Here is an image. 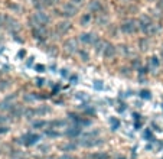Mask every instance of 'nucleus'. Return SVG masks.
I'll return each mask as SVG.
<instances>
[{"label": "nucleus", "mask_w": 163, "mask_h": 159, "mask_svg": "<svg viewBox=\"0 0 163 159\" xmlns=\"http://www.w3.org/2000/svg\"><path fill=\"white\" fill-rule=\"evenodd\" d=\"M139 25H140V31H142L146 36H154V35L159 32V26L156 25V22H154L150 16L143 14V16L139 19Z\"/></svg>", "instance_id": "f257e3e1"}, {"label": "nucleus", "mask_w": 163, "mask_h": 159, "mask_svg": "<svg viewBox=\"0 0 163 159\" xmlns=\"http://www.w3.org/2000/svg\"><path fill=\"white\" fill-rule=\"evenodd\" d=\"M104 143V141L98 137V132H90V133H85V135L81 137L80 141V145L84 146V148H92V146H100Z\"/></svg>", "instance_id": "f03ea898"}, {"label": "nucleus", "mask_w": 163, "mask_h": 159, "mask_svg": "<svg viewBox=\"0 0 163 159\" xmlns=\"http://www.w3.org/2000/svg\"><path fill=\"white\" fill-rule=\"evenodd\" d=\"M140 29V25H139V20L137 19H126V20H123L120 25V31L124 35H134V33L139 32Z\"/></svg>", "instance_id": "7ed1b4c3"}, {"label": "nucleus", "mask_w": 163, "mask_h": 159, "mask_svg": "<svg viewBox=\"0 0 163 159\" xmlns=\"http://www.w3.org/2000/svg\"><path fill=\"white\" fill-rule=\"evenodd\" d=\"M49 22H51V18H49L45 12H42V10L35 12V13L29 18V23H30L32 28H33V26H48Z\"/></svg>", "instance_id": "20e7f679"}, {"label": "nucleus", "mask_w": 163, "mask_h": 159, "mask_svg": "<svg viewBox=\"0 0 163 159\" xmlns=\"http://www.w3.org/2000/svg\"><path fill=\"white\" fill-rule=\"evenodd\" d=\"M98 52H100L104 58L110 59V58H113V56L117 54V48H115V45H113L111 42H107L106 41V42H101L100 48H98Z\"/></svg>", "instance_id": "39448f33"}, {"label": "nucleus", "mask_w": 163, "mask_h": 159, "mask_svg": "<svg viewBox=\"0 0 163 159\" xmlns=\"http://www.w3.org/2000/svg\"><path fill=\"white\" fill-rule=\"evenodd\" d=\"M32 36H33V39L39 41V42L46 41L49 38L48 26H33L32 28Z\"/></svg>", "instance_id": "423d86ee"}, {"label": "nucleus", "mask_w": 163, "mask_h": 159, "mask_svg": "<svg viewBox=\"0 0 163 159\" xmlns=\"http://www.w3.org/2000/svg\"><path fill=\"white\" fill-rule=\"evenodd\" d=\"M77 12H78V6H75L74 3H71V2L65 3L61 9L58 10V13L61 14L62 18H72V16L77 14Z\"/></svg>", "instance_id": "0eeeda50"}, {"label": "nucleus", "mask_w": 163, "mask_h": 159, "mask_svg": "<svg viewBox=\"0 0 163 159\" xmlns=\"http://www.w3.org/2000/svg\"><path fill=\"white\" fill-rule=\"evenodd\" d=\"M80 41H81L84 45H97V43L100 42V39H98V36H97L95 33L92 32H84L80 35Z\"/></svg>", "instance_id": "6e6552de"}, {"label": "nucleus", "mask_w": 163, "mask_h": 159, "mask_svg": "<svg viewBox=\"0 0 163 159\" xmlns=\"http://www.w3.org/2000/svg\"><path fill=\"white\" fill-rule=\"evenodd\" d=\"M39 139H41V136H39L38 133H25L19 139V142L25 146H32V145H35Z\"/></svg>", "instance_id": "1a4fd4ad"}, {"label": "nucleus", "mask_w": 163, "mask_h": 159, "mask_svg": "<svg viewBox=\"0 0 163 159\" xmlns=\"http://www.w3.org/2000/svg\"><path fill=\"white\" fill-rule=\"evenodd\" d=\"M48 113H51V108L46 107V106H41V107L36 108H29L26 114H28V117H39V116H45Z\"/></svg>", "instance_id": "9d476101"}, {"label": "nucleus", "mask_w": 163, "mask_h": 159, "mask_svg": "<svg viewBox=\"0 0 163 159\" xmlns=\"http://www.w3.org/2000/svg\"><path fill=\"white\" fill-rule=\"evenodd\" d=\"M71 31V22H67V20H62V22H59V23H56V26H55V32H56V35H67L68 32Z\"/></svg>", "instance_id": "9b49d317"}, {"label": "nucleus", "mask_w": 163, "mask_h": 159, "mask_svg": "<svg viewBox=\"0 0 163 159\" xmlns=\"http://www.w3.org/2000/svg\"><path fill=\"white\" fill-rule=\"evenodd\" d=\"M5 26L9 29L10 32H16V31L20 29L19 22L14 18H12V16H5Z\"/></svg>", "instance_id": "f8f14e48"}, {"label": "nucleus", "mask_w": 163, "mask_h": 159, "mask_svg": "<svg viewBox=\"0 0 163 159\" xmlns=\"http://www.w3.org/2000/svg\"><path fill=\"white\" fill-rule=\"evenodd\" d=\"M90 12H91V13H97V14L103 13V12H104L103 2H101V0H91V2H90Z\"/></svg>", "instance_id": "ddd939ff"}, {"label": "nucleus", "mask_w": 163, "mask_h": 159, "mask_svg": "<svg viewBox=\"0 0 163 159\" xmlns=\"http://www.w3.org/2000/svg\"><path fill=\"white\" fill-rule=\"evenodd\" d=\"M81 132H82V126H81V124H77V123H75V124H72V126L68 127L65 133H67L68 137H77V136L81 135Z\"/></svg>", "instance_id": "4468645a"}, {"label": "nucleus", "mask_w": 163, "mask_h": 159, "mask_svg": "<svg viewBox=\"0 0 163 159\" xmlns=\"http://www.w3.org/2000/svg\"><path fill=\"white\" fill-rule=\"evenodd\" d=\"M55 3H56V0H33V6H36L39 10L51 7V6H53Z\"/></svg>", "instance_id": "2eb2a0df"}, {"label": "nucleus", "mask_w": 163, "mask_h": 159, "mask_svg": "<svg viewBox=\"0 0 163 159\" xmlns=\"http://www.w3.org/2000/svg\"><path fill=\"white\" fill-rule=\"evenodd\" d=\"M9 114L12 117H20L23 114V107L20 104H12V107L9 108Z\"/></svg>", "instance_id": "dca6fc26"}, {"label": "nucleus", "mask_w": 163, "mask_h": 159, "mask_svg": "<svg viewBox=\"0 0 163 159\" xmlns=\"http://www.w3.org/2000/svg\"><path fill=\"white\" fill-rule=\"evenodd\" d=\"M77 48H78V45L75 39H69V41H67V42L64 43V49L67 52H69V54H74V52L77 51Z\"/></svg>", "instance_id": "f3484780"}, {"label": "nucleus", "mask_w": 163, "mask_h": 159, "mask_svg": "<svg viewBox=\"0 0 163 159\" xmlns=\"http://www.w3.org/2000/svg\"><path fill=\"white\" fill-rule=\"evenodd\" d=\"M159 67H160V59H159L157 56H150L149 58V70L154 71V70H157Z\"/></svg>", "instance_id": "a211bd4d"}, {"label": "nucleus", "mask_w": 163, "mask_h": 159, "mask_svg": "<svg viewBox=\"0 0 163 159\" xmlns=\"http://www.w3.org/2000/svg\"><path fill=\"white\" fill-rule=\"evenodd\" d=\"M45 135L48 137H58L59 136V132L55 130L53 127H49V129H45Z\"/></svg>", "instance_id": "6ab92c4d"}, {"label": "nucleus", "mask_w": 163, "mask_h": 159, "mask_svg": "<svg viewBox=\"0 0 163 159\" xmlns=\"http://www.w3.org/2000/svg\"><path fill=\"white\" fill-rule=\"evenodd\" d=\"M91 19H92L91 14L87 13V14H84V16H81V19H80V23H81L82 26H87V25L91 22Z\"/></svg>", "instance_id": "aec40b11"}, {"label": "nucleus", "mask_w": 163, "mask_h": 159, "mask_svg": "<svg viewBox=\"0 0 163 159\" xmlns=\"http://www.w3.org/2000/svg\"><path fill=\"white\" fill-rule=\"evenodd\" d=\"M90 159H108V155L104 152H95V153L90 155Z\"/></svg>", "instance_id": "412c9836"}, {"label": "nucleus", "mask_w": 163, "mask_h": 159, "mask_svg": "<svg viewBox=\"0 0 163 159\" xmlns=\"http://www.w3.org/2000/svg\"><path fill=\"white\" fill-rule=\"evenodd\" d=\"M77 148V145H74V143H67V145H62L61 146V149L64 150V152H69V150H74Z\"/></svg>", "instance_id": "4be33fe9"}, {"label": "nucleus", "mask_w": 163, "mask_h": 159, "mask_svg": "<svg viewBox=\"0 0 163 159\" xmlns=\"http://www.w3.org/2000/svg\"><path fill=\"white\" fill-rule=\"evenodd\" d=\"M110 124H111V127H113V130H117V129L120 127V122H118L117 119H111Z\"/></svg>", "instance_id": "5701e85b"}, {"label": "nucleus", "mask_w": 163, "mask_h": 159, "mask_svg": "<svg viewBox=\"0 0 163 159\" xmlns=\"http://www.w3.org/2000/svg\"><path fill=\"white\" fill-rule=\"evenodd\" d=\"M140 96H142L143 98H150V97H152V94H150V91H146V90H143V91L140 93Z\"/></svg>", "instance_id": "b1692460"}, {"label": "nucleus", "mask_w": 163, "mask_h": 159, "mask_svg": "<svg viewBox=\"0 0 163 159\" xmlns=\"http://www.w3.org/2000/svg\"><path fill=\"white\" fill-rule=\"evenodd\" d=\"M9 87V83L7 81H0V91H3L5 88H7Z\"/></svg>", "instance_id": "393cba45"}, {"label": "nucleus", "mask_w": 163, "mask_h": 159, "mask_svg": "<svg viewBox=\"0 0 163 159\" xmlns=\"http://www.w3.org/2000/svg\"><path fill=\"white\" fill-rule=\"evenodd\" d=\"M140 45H142V49H143V51H146V49L149 48V45L146 43V39H142V41H140Z\"/></svg>", "instance_id": "a878e982"}, {"label": "nucleus", "mask_w": 163, "mask_h": 159, "mask_svg": "<svg viewBox=\"0 0 163 159\" xmlns=\"http://www.w3.org/2000/svg\"><path fill=\"white\" fill-rule=\"evenodd\" d=\"M9 132V127L7 126H0V135H5Z\"/></svg>", "instance_id": "bb28decb"}, {"label": "nucleus", "mask_w": 163, "mask_h": 159, "mask_svg": "<svg viewBox=\"0 0 163 159\" xmlns=\"http://www.w3.org/2000/svg\"><path fill=\"white\" fill-rule=\"evenodd\" d=\"M69 2H71V3H74L75 6H78V7H80V6L82 5V2H84V0H69Z\"/></svg>", "instance_id": "cd10ccee"}, {"label": "nucleus", "mask_w": 163, "mask_h": 159, "mask_svg": "<svg viewBox=\"0 0 163 159\" xmlns=\"http://www.w3.org/2000/svg\"><path fill=\"white\" fill-rule=\"evenodd\" d=\"M6 122H7V117H6V116H2V114H0V126H2V124H5Z\"/></svg>", "instance_id": "c85d7f7f"}, {"label": "nucleus", "mask_w": 163, "mask_h": 159, "mask_svg": "<svg viewBox=\"0 0 163 159\" xmlns=\"http://www.w3.org/2000/svg\"><path fill=\"white\" fill-rule=\"evenodd\" d=\"M157 9L162 10V13H163V0H159L157 2Z\"/></svg>", "instance_id": "c756f323"}, {"label": "nucleus", "mask_w": 163, "mask_h": 159, "mask_svg": "<svg viewBox=\"0 0 163 159\" xmlns=\"http://www.w3.org/2000/svg\"><path fill=\"white\" fill-rule=\"evenodd\" d=\"M2 26H5V16L3 14H0V28Z\"/></svg>", "instance_id": "7c9ffc66"}, {"label": "nucleus", "mask_w": 163, "mask_h": 159, "mask_svg": "<svg viewBox=\"0 0 163 159\" xmlns=\"http://www.w3.org/2000/svg\"><path fill=\"white\" fill-rule=\"evenodd\" d=\"M35 159H52L51 156H36Z\"/></svg>", "instance_id": "2f4dec72"}, {"label": "nucleus", "mask_w": 163, "mask_h": 159, "mask_svg": "<svg viewBox=\"0 0 163 159\" xmlns=\"http://www.w3.org/2000/svg\"><path fill=\"white\" fill-rule=\"evenodd\" d=\"M41 150H49V146H42V148H41Z\"/></svg>", "instance_id": "473e14b6"}, {"label": "nucleus", "mask_w": 163, "mask_h": 159, "mask_svg": "<svg viewBox=\"0 0 163 159\" xmlns=\"http://www.w3.org/2000/svg\"><path fill=\"white\" fill-rule=\"evenodd\" d=\"M160 55H162V59H163V47H162V51H160Z\"/></svg>", "instance_id": "72a5a7b5"}, {"label": "nucleus", "mask_w": 163, "mask_h": 159, "mask_svg": "<svg viewBox=\"0 0 163 159\" xmlns=\"http://www.w3.org/2000/svg\"><path fill=\"white\" fill-rule=\"evenodd\" d=\"M149 2H152V0H149Z\"/></svg>", "instance_id": "f704fd0d"}]
</instances>
